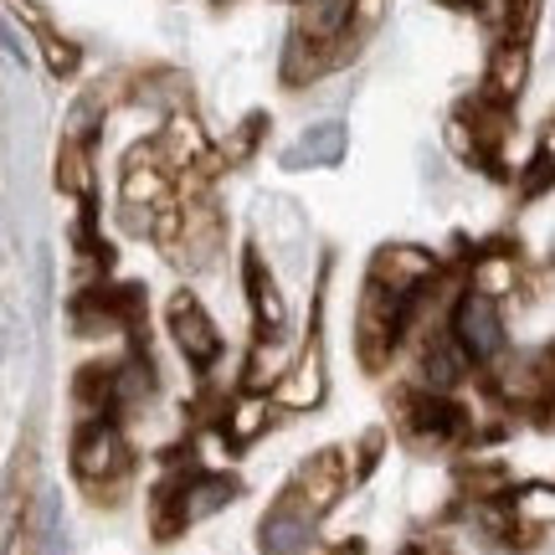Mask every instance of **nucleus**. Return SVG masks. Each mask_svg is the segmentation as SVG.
Segmentation results:
<instances>
[{
	"instance_id": "nucleus-22",
	"label": "nucleus",
	"mask_w": 555,
	"mask_h": 555,
	"mask_svg": "<svg viewBox=\"0 0 555 555\" xmlns=\"http://www.w3.org/2000/svg\"><path fill=\"white\" fill-rule=\"evenodd\" d=\"M41 31V52H47V67L57 73V78H67L73 67H78V47L73 41H62L57 31H47V26H37Z\"/></svg>"
},
{
	"instance_id": "nucleus-16",
	"label": "nucleus",
	"mask_w": 555,
	"mask_h": 555,
	"mask_svg": "<svg viewBox=\"0 0 555 555\" xmlns=\"http://www.w3.org/2000/svg\"><path fill=\"white\" fill-rule=\"evenodd\" d=\"M159 150L170 165H196L206 155V134H201V124L191 114H176V119L165 124V134H159Z\"/></svg>"
},
{
	"instance_id": "nucleus-19",
	"label": "nucleus",
	"mask_w": 555,
	"mask_h": 555,
	"mask_svg": "<svg viewBox=\"0 0 555 555\" xmlns=\"http://www.w3.org/2000/svg\"><path fill=\"white\" fill-rule=\"evenodd\" d=\"M283 371H288L283 350L273 345V335H262L258 345H253V356H247V386H253V391H273Z\"/></svg>"
},
{
	"instance_id": "nucleus-29",
	"label": "nucleus",
	"mask_w": 555,
	"mask_h": 555,
	"mask_svg": "<svg viewBox=\"0 0 555 555\" xmlns=\"http://www.w3.org/2000/svg\"><path fill=\"white\" fill-rule=\"evenodd\" d=\"M448 5H457V0H448Z\"/></svg>"
},
{
	"instance_id": "nucleus-6",
	"label": "nucleus",
	"mask_w": 555,
	"mask_h": 555,
	"mask_svg": "<svg viewBox=\"0 0 555 555\" xmlns=\"http://www.w3.org/2000/svg\"><path fill=\"white\" fill-rule=\"evenodd\" d=\"M170 335H176V345L196 360V365H217L221 360V330L211 324V314H206L191 294H180L176 304H170Z\"/></svg>"
},
{
	"instance_id": "nucleus-7",
	"label": "nucleus",
	"mask_w": 555,
	"mask_h": 555,
	"mask_svg": "<svg viewBox=\"0 0 555 555\" xmlns=\"http://www.w3.org/2000/svg\"><path fill=\"white\" fill-rule=\"evenodd\" d=\"M309 540H314V509H304L294 494L283 499V504H273L258 530L262 555H304Z\"/></svg>"
},
{
	"instance_id": "nucleus-23",
	"label": "nucleus",
	"mask_w": 555,
	"mask_h": 555,
	"mask_svg": "<svg viewBox=\"0 0 555 555\" xmlns=\"http://www.w3.org/2000/svg\"><path fill=\"white\" fill-rule=\"evenodd\" d=\"M258 134H262V119H247L237 134H232V144H227V159H247L253 144H258Z\"/></svg>"
},
{
	"instance_id": "nucleus-18",
	"label": "nucleus",
	"mask_w": 555,
	"mask_h": 555,
	"mask_svg": "<svg viewBox=\"0 0 555 555\" xmlns=\"http://www.w3.org/2000/svg\"><path fill=\"white\" fill-rule=\"evenodd\" d=\"M124 196L134 201V206H165V196H170V176L144 155V159L129 165V176H124Z\"/></svg>"
},
{
	"instance_id": "nucleus-2",
	"label": "nucleus",
	"mask_w": 555,
	"mask_h": 555,
	"mask_svg": "<svg viewBox=\"0 0 555 555\" xmlns=\"http://www.w3.org/2000/svg\"><path fill=\"white\" fill-rule=\"evenodd\" d=\"M453 339L463 345V356H468V360H478V365H494V360L504 356V319H499L494 298H483V294L457 298Z\"/></svg>"
},
{
	"instance_id": "nucleus-9",
	"label": "nucleus",
	"mask_w": 555,
	"mask_h": 555,
	"mask_svg": "<svg viewBox=\"0 0 555 555\" xmlns=\"http://www.w3.org/2000/svg\"><path fill=\"white\" fill-rule=\"evenodd\" d=\"M350 150V129L345 119H319L283 150V170H319V165H339Z\"/></svg>"
},
{
	"instance_id": "nucleus-4",
	"label": "nucleus",
	"mask_w": 555,
	"mask_h": 555,
	"mask_svg": "<svg viewBox=\"0 0 555 555\" xmlns=\"http://www.w3.org/2000/svg\"><path fill=\"white\" fill-rule=\"evenodd\" d=\"M401 309H406V298L380 294L376 283H371V294L360 304V324H356L360 356L371 360V365H380V360L391 356V345H397V335H401V319H406Z\"/></svg>"
},
{
	"instance_id": "nucleus-15",
	"label": "nucleus",
	"mask_w": 555,
	"mask_h": 555,
	"mask_svg": "<svg viewBox=\"0 0 555 555\" xmlns=\"http://www.w3.org/2000/svg\"><path fill=\"white\" fill-rule=\"evenodd\" d=\"M463 365H468V356H463V345L453 339V330L442 339H433L427 345V356H422V376H427V386L433 391H448V386H457L463 380Z\"/></svg>"
},
{
	"instance_id": "nucleus-5",
	"label": "nucleus",
	"mask_w": 555,
	"mask_h": 555,
	"mask_svg": "<svg viewBox=\"0 0 555 555\" xmlns=\"http://www.w3.org/2000/svg\"><path fill=\"white\" fill-rule=\"evenodd\" d=\"M273 401L288 406V412H309V406L324 401V356H319V335L304 339V350L294 356V365L278 376Z\"/></svg>"
},
{
	"instance_id": "nucleus-27",
	"label": "nucleus",
	"mask_w": 555,
	"mask_h": 555,
	"mask_svg": "<svg viewBox=\"0 0 555 555\" xmlns=\"http://www.w3.org/2000/svg\"><path fill=\"white\" fill-rule=\"evenodd\" d=\"M335 555H365V551H360L356 540H350V545H339V551H335Z\"/></svg>"
},
{
	"instance_id": "nucleus-20",
	"label": "nucleus",
	"mask_w": 555,
	"mask_h": 555,
	"mask_svg": "<svg viewBox=\"0 0 555 555\" xmlns=\"http://www.w3.org/2000/svg\"><path fill=\"white\" fill-rule=\"evenodd\" d=\"M37 530H41V545H47V555H62V499H57V489H47V494H41Z\"/></svg>"
},
{
	"instance_id": "nucleus-17",
	"label": "nucleus",
	"mask_w": 555,
	"mask_h": 555,
	"mask_svg": "<svg viewBox=\"0 0 555 555\" xmlns=\"http://www.w3.org/2000/svg\"><path fill=\"white\" fill-rule=\"evenodd\" d=\"M515 283H519V262L509 253H483L474 262V294L504 298V294H515Z\"/></svg>"
},
{
	"instance_id": "nucleus-25",
	"label": "nucleus",
	"mask_w": 555,
	"mask_h": 555,
	"mask_svg": "<svg viewBox=\"0 0 555 555\" xmlns=\"http://www.w3.org/2000/svg\"><path fill=\"white\" fill-rule=\"evenodd\" d=\"M16 339H21V319L11 314L5 304H0V360H5L11 350H16Z\"/></svg>"
},
{
	"instance_id": "nucleus-10",
	"label": "nucleus",
	"mask_w": 555,
	"mask_h": 555,
	"mask_svg": "<svg viewBox=\"0 0 555 555\" xmlns=\"http://www.w3.org/2000/svg\"><path fill=\"white\" fill-rule=\"evenodd\" d=\"M73 468L78 478L88 483H103V478H114L124 468V437L114 422H93V427H82L78 442H73Z\"/></svg>"
},
{
	"instance_id": "nucleus-1",
	"label": "nucleus",
	"mask_w": 555,
	"mask_h": 555,
	"mask_svg": "<svg viewBox=\"0 0 555 555\" xmlns=\"http://www.w3.org/2000/svg\"><path fill=\"white\" fill-rule=\"evenodd\" d=\"M433 278H437V258L427 247H416V242H391V247H380L376 262H371V283L391 298L422 294Z\"/></svg>"
},
{
	"instance_id": "nucleus-26",
	"label": "nucleus",
	"mask_w": 555,
	"mask_h": 555,
	"mask_svg": "<svg viewBox=\"0 0 555 555\" xmlns=\"http://www.w3.org/2000/svg\"><path fill=\"white\" fill-rule=\"evenodd\" d=\"M540 165H545V170H555V119L545 124V134H540Z\"/></svg>"
},
{
	"instance_id": "nucleus-13",
	"label": "nucleus",
	"mask_w": 555,
	"mask_h": 555,
	"mask_svg": "<svg viewBox=\"0 0 555 555\" xmlns=\"http://www.w3.org/2000/svg\"><path fill=\"white\" fill-rule=\"evenodd\" d=\"M273 422H278V401L268 391H253V386H242L232 406H227V437L232 442H258V437H268Z\"/></svg>"
},
{
	"instance_id": "nucleus-14",
	"label": "nucleus",
	"mask_w": 555,
	"mask_h": 555,
	"mask_svg": "<svg viewBox=\"0 0 555 555\" xmlns=\"http://www.w3.org/2000/svg\"><path fill=\"white\" fill-rule=\"evenodd\" d=\"M247 298H253V314H258L262 335H283L288 330V304H283L278 283L268 278V268L258 258H247Z\"/></svg>"
},
{
	"instance_id": "nucleus-12",
	"label": "nucleus",
	"mask_w": 555,
	"mask_h": 555,
	"mask_svg": "<svg viewBox=\"0 0 555 555\" xmlns=\"http://www.w3.org/2000/svg\"><path fill=\"white\" fill-rule=\"evenodd\" d=\"M345 31H350V0H304V5H298L294 37L335 52V41L345 37Z\"/></svg>"
},
{
	"instance_id": "nucleus-24",
	"label": "nucleus",
	"mask_w": 555,
	"mask_h": 555,
	"mask_svg": "<svg viewBox=\"0 0 555 555\" xmlns=\"http://www.w3.org/2000/svg\"><path fill=\"white\" fill-rule=\"evenodd\" d=\"M380 16H386V0H350V26L356 31H371Z\"/></svg>"
},
{
	"instance_id": "nucleus-3",
	"label": "nucleus",
	"mask_w": 555,
	"mask_h": 555,
	"mask_svg": "<svg viewBox=\"0 0 555 555\" xmlns=\"http://www.w3.org/2000/svg\"><path fill=\"white\" fill-rule=\"evenodd\" d=\"M232 499H237V478H227V474H196L191 483H180V489H170V494H165V530L191 525V519L221 515Z\"/></svg>"
},
{
	"instance_id": "nucleus-21",
	"label": "nucleus",
	"mask_w": 555,
	"mask_h": 555,
	"mask_svg": "<svg viewBox=\"0 0 555 555\" xmlns=\"http://www.w3.org/2000/svg\"><path fill=\"white\" fill-rule=\"evenodd\" d=\"M57 176H62V185H67V191H78V196L93 191V170H88V150H82V144H67Z\"/></svg>"
},
{
	"instance_id": "nucleus-8",
	"label": "nucleus",
	"mask_w": 555,
	"mask_h": 555,
	"mask_svg": "<svg viewBox=\"0 0 555 555\" xmlns=\"http://www.w3.org/2000/svg\"><path fill=\"white\" fill-rule=\"evenodd\" d=\"M345 483H350L345 457H339V453H319V457H309V463L298 468V478H294V489H288V494H294L304 509L324 515V509H335V504H339Z\"/></svg>"
},
{
	"instance_id": "nucleus-28",
	"label": "nucleus",
	"mask_w": 555,
	"mask_h": 555,
	"mask_svg": "<svg viewBox=\"0 0 555 555\" xmlns=\"http://www.w3.org/2000/svg\"><path fill=\"white\" fill-rule=\"evenodd\" d=\"M406 555H422V551H406Z\"/></svg>"
},
{
	"instance_id": "nucleus-11",
	"label": "nucleus",
	"mask_w": 555,
	"mask_h": 555,
	"mask_svg": "<svg viewBox=\"0 0 555 555\" xmlns=\"http://www.w3.org/2000/svg\"><path fill=\"white\" fill-rule=\"evenodd\" d=\"M530 82V47L519 37L499 41L494 57H489V103H515Z\"/></svg>"
}]
</instances>
